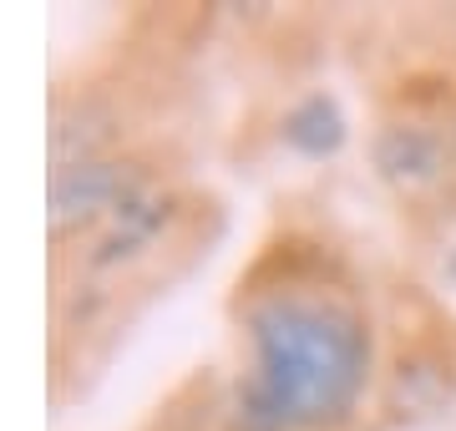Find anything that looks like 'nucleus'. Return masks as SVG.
Instances as JSON below:
<instances>
[{
  "instance_id": "obj_6",
  "label": "nucleus",
  "mask_w": 456,
  "mask_h": 431,
  "mask_svg": "<svg viewBox=\"0 0 456 431\" xmlns=\"http://www.w3.org/2000/svg\"><path fill=\"white\" fill-rule=\"evenodd\" d=\"M107 137H112V112H102L97 102H77V107L56 112V122H51V163L56 167L92 163Z\"/></svg>"
},
{
  "instance_id": "obj_3",
  "label": "nucleus",
  "mask_w": 456,
  "mask_h": 431,
  "mask_svg": "<svg viewBox=\"0 0 456 431\" xmlns=\"http://www.w3.org/2000/svg\"><path fill=\"white\" fill-rule=\"evenodd\" d=\"M375 167L395 188H431L446 173V142L421 122H391L375 137Z\"/></svg>"
},
{
  "instance_id": "obj_1",
  "label": "nucleus",
  "mask_w": 456,
  "mask_h": 431,
  "mask_svg": "<svg viewBox=\"0 0 456 431\" xmlns=\"http://www.w3.org/2000/svg\"><path fill=\"white\" fill-rule=\"evenodd\" d=\"M248 361L239 381L244 431H320L355 411L370 376V330L335 295L279 289L248 305Z\"/></svg>"
},
{
  "instance_id": "obj_4",
  "label": "nucleus",
  "mask_w": 456,
  "mask_h": 431,
  "mask_svg": "<svg viewBox=\"0 0 456 431\" xmlns=\"http://www.w3.org/2000/svg\"><path fill=\"white\" fill-rule=\"evenodd\" d=\"M345 112L330 92H310L305 102H294L284 117V142L305 158H335L345 148Z\"/></svg>"
},
{
  "instance_id": "obj_2",
  "label": "nucleus",
  "mask_w": 456,
  "mask_h": 431,
  "mask_svg": "<svg viewBox=\"0 0 456 431\" xmlns=\"http://www.w3.org/2000/svg\"><path fill=\"white\" fill-rule=\"evenodd\" d=\"M142 193H147L142 167L122 163V158H92V163H77V167H51V233L66 239L82 224L117 218Z\"/></svg>"
},
{
  "instance_id": "obj_5",
  "label": "nucleus",
  "mask_w": 456,
  "mask_h": 431,
  "mask_svg": "<svg viewBox=\"0 0 456 431\" xmlns=\"http://www.w3.org/2000/svg\"><path fill=\"white\" fill-rule=\"evenodd\" d=\"M173 218V203L167 199H132L122 214L112 218V229L102 233V244H97V254H92V264L97 269H112V264H122V259H132V254L142 249V244H152L158 233H163V224Z\"/></svg>"
},
{
  "instance_id": "obj_7",
  "label": "nucleus",
  "mask_w": 456,
  "mask_h": 431,
  "mask_svg": "<svg viewBox=\"0 0 456 431\" xmlns=\"http://www.w3.org/2000/svg\"><path fill=\"white\" fill-rule=\"evenodd\" d=\"M446 280H452V284H456V249H452V254H446Z\"/></svg>"
}]
</instances>
